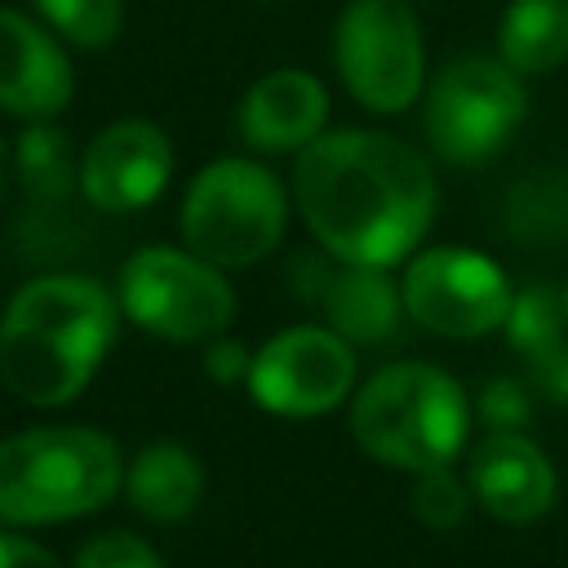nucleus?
Here are the masks:
<instances>
[{
    "instance_id": "24",
    "label": "nucleus",
    "mask_w": 568,
    "mask_h": 568,
    "mask_svg": "<svg viewBox=\"0 0 568 568\" xmlns=\"http://www.w3.org/2000/svg\"><path fill=\"white\" fill-rule=\"evenodd\" d=\"M200 364H204L209 382H217V386H231V382H244V377H248L253 351H248L244 342H235V337L217 333V337H209V342H204V355H200Z\"/></svg>"
},
{
    "instance_id": "18",
    "label": "nucleus",
    "mask_w": 568,
    "mask_h": 568,
    "mask_svg": "<svg viewBox=\"0 0 568 568\" xmlns=\"http://www.w3.org/2000/svg\"><path fill=\"white\" fill-rule=\"evenodd\" d=\"M31 9L75 49H111L124 31V0H31Z\"/></svg>"
},
{
    "instance_id": "10",
    "label": "nucleus",
    "mask_w": 568,
    "mask_h": 568,
    "mask_svg": "<svg viewBox=\"0 0 568 568\" xmlns=\"http://www.w3.org/2000/svg\"><path fill=\"white\" fill-rule=\"evenodd\" d=\"M355 346L328 324H293L266 337L248 364V399L275 417H324L355 395Z\"/></svg>"
},
{
    "instance_id": "20",
    "label": "nucleus",
    "mask_w": 568,
    "mask_h": 568,
    "mask_svg": "<svg viewBox=\"0 0 568 568\" xmlns=\"http://www.w3.org/2000/svg\"><path fill=\"white\" fill-rule=\"evenodd\" d=\"M13 164H18L22 182H27L36 195H62L67 182L75 178L67 138H62L49 120H31V124H27V133H22L18 146H13Z\"/></svg>"
},
{
    "instance_id": "14",
    "label": "nucleus",
    "mask_w": 568,
    "mask_h": 568,
    "mask_svg": "<svg viewBox=\"0 0 568 568\" xmlns=\"http://www.w3.org/2000/svg\"><path fill=\"white\" fill-rule=\"evenodd\" d=\"M235 129L257 155H297L328 129V89L302 67H275L244 89Z\"/></svg>"
},
{
    "instance_id": "23",
    "label": "nucleus",
    "mask_w": 568,
    "mask_h": 568,
    "mask_svg": "<svg viewBox=\"0 0 568 568\" xmlns=\"http://www.w3.org/2000/svg\"><path fill=\"white\" fill-rule=\"evenodd\" d=\"M528 413H532L528 390L515 377H493L479 390V417L488 422V430H519L528 422Z\"/></svg>"
},
{
    "instance_id": "2",
    "label": "nucleus",
    "mask_w": 568,
    "mask_h": 568,
    "mask_svg": "<svg viewBox=\"0 0 568 568\" xmlns=\"http://www.w3.org/2000/svg\"><path fill=\"white\" fill-rule=\"evenodd\" d=\"M120 297L71 271H49L0 311V382L31 408L71 404L106 364L120 337Z\"/></svg>"
},
{
    "instance_id": "11",
    "label": "nucleus",
    "mask_w": 568,
    "mask_h": 568,
    "mask_svg": "<svg viewBox=\"0 0 568 568\" xmlns=\"http://www.w3.org/2000/svg\"><path fill=\"white\" fill-rule=\"evenodd\" d=\"M169 178L173 142L142 115L102 124L75 160V186L98 213H138L164 195Z\"/></svg>"
},
{
    "instance_id": "7",
    "label": "nucleus",
    "mask_w": 568,
    "mask_h": 568,
    "mask_svg": "<svg viewBox=\"0 0 568 568\" xmlns=\"http://www.w3.org/2000/svg\"><path fill=\"white\" fill-rule=\"evenodd\" d=\"M120 311L133 328L160 342H209L235 320V288L222 266L186 244H146L120 266Z\"/></svg>"
},
{
    "instance_id": "27",
    "label": "nucleus",
    "mask_w": 568,
    "mask_h": 568,
    "mask_svg": "<svg viewBox=\"0 0 568 568\" xmlns=\"http://www.w3.org/2000/svg\"><path fill=\"white\" fill-rule=\"evenodd\" d=\"M559 306H564V320H568V284L559 288Z\"/></svg>"
},
{
    "instance_id": "19",
    "label": "nucleus",
    "mask_w": 568,
    "mask_h": 568,
    "mask_svg": "<svg viewBox=\"0 0 568 568\" xmlns=\"http://www.w3.org/2000/svg\"><path fill=\"white\" fill-rule=\"evenodd\" d=\"M506 342L524 355V359H537L546 351H555L559 342H568V320H564V306H559V293L550 288H519L515 302H510V315L501 324Z\"/></svg>"
},
{
    "instance_id": "25",
    "label": "nucleus",
    "mask_w": 568,
    "mask_h": 568,
    "mask_svg": "<svg viewBox=\"0 0 568 568\" xmlns=\"http://www.w3.org/2000/svg\"><path fill=\"white\" fill-rule=\"evenodd\" d=\"M0 568H67L49 546L13 532L9 524L0 528Z\"/></svg>"
},
{
    "instance_id": "22",
    "label": "nucleus",
    "mask_w": 568,
    "mask_h": 568,
    "mask_svg": "<svg viewBox=\"0 0 568 568\" xmlns=\"http://www.w3.org/2000/svg\"><path fill=\"white\" fill-rule=\"evenodd\" d=\"M71 568H164V555L138 532L106 528L75 546Z\"/></svg>"
},
{
    "instance_id": "12",
    "label": "nucleus",
    "mask_w": 568,
    "mask_h": 568,
    "mask_svg": "<svg viewBox=\"0 0 568 568\" xmlns=\"http://www.w3.org/2000/svg\"><path fill=\"white\" fill-rule=\"evenodd\" d=\"M466 484L475 506L510 528L537 524L559 497V475L550 457L524 430H488L479 444H470Z\"/></svg>"
},
{
    "instance_id": "5",
    "label": "nucleus",
    "mask_w": 568,
    "mask_h": 568,
    "mask_svg": "<svg viewBox=\"0 0 568 568\" xmlns=\"http://www.w3.org/2000/svg\"><path fill=\"white\" fill-rule=\"evenodd\" d=\"M182 244L222 271L257 266L288 226L284 182L248 155L209 160L182 195Z\"/></svg>"
},
{
    "instance_id": "1",
    "label": "nucleus",
    "mask_w": 568,
    "mask_h": 568,
    "mask_svg": "<svg viewBox=\"0 0 568 568\" xmlns=\"http://www.w3.org/2000/svg\"><path fill=\"white\" fill-rule=\"evenodd\" d=\"M293 204L333 262H408L439 204L430 160L386 129H324L293 160Z\"/></svg>"
},
{
    "instance_id": "28",
    "label": "nucleus",
    "mask_w": 568,
    "mask_h": 568,
    "mask_svg": "<svg viewBox=\"0 0 568 568\" xmlns=\"http://www.w3.org/2000/svg\"><path fill=\"white\" fill-rule=\"evenodd\" d=\"M0 191H4V182H0Z\"/></svg>"
},
{
    "instance_id": "15",
    "label": "nucleus",
    "mask_w": 568,
    "mask_h": 568,
    "mask_svg": "<svg viewBox=\"0 0 568 568\" xmlns=\"http://www.w3.org/2000/svg\"><path fill=\"white\" fill-rule=\"evenodd\" d=\"M320 311L328 328H337L351 346L386 342L408 315L399 280H390L386 266H355V262H337V271L320 280Z\"/></svg>"
},
{
    "instance_id": "3",
    "label": "nucleus",
    "mask_w": 568,
    "mask_h": 568,
    "mask_svg": "<svg viewBox=\"0 0 568 568\" xmlns=\"http://www.w3.org/2000/svg\"><path fill=\"white\" fill-rule=\"evenodd\" d=\"M355 444L390 470H430L466 453L475 404L466 386L426 359H395L364 377L351 395Z\"/></svg>"
},
{
    "instance_id": "4",
    "label": "nucleus",
    "mask_w": 568,
    "mask_h": 568,
    "mask_svg": "<svg viewBox=\"0 0 568 568\" xmlns=\"http://www.w3.org/2000/svg\"><path fill=\"white\" fill-rule=\"evenodd\" d=\"M124 457L93 426H31L0 439V524H71L115 501Z\"/></svg>"
},
{
    "instance_id": "17",
    "label": "nucleus",
    "mask_w": 568,
    "mask_h": 568,
    "mask_svg": "<svg viewBox=\"0 0 568 568\" xmlns=\"http://www.w3.org/2000/svg\"><path fill=\"white\" fill-rule=\"evenodd\" d=\"M497 58L519 75H550L568 62V0H510L497 22Z\"/></svg>"
},
{
    "instance_id": "21",
    "label": "nucleus",
    "mask_w": 568,
    "mask_h": 568,
    "mask_svg": "<svg viewBox=\"0 0 568 568\" xmlns=\"http://www.w3.org/2000/svg\"><path fill=\"white\" fill-rule=\"evenodd\" d=\"M470 506H475L470 484H466V475H453V466H430V470L413 475V515L426 528L453 532L466 524Z\"/></svg>"
},
{
    "instance_id": "13",
    "label": "nucleus",
    "mask_w": 568,
    "mask_h": 568,
    "mask_svg": "<svg viewBox=\"0 0 568 568\" xmlns=\"http://www.w3.org/2000/svg\"><path fill=\"white\" fill-rule=\"evenodd\" d=\"M75 93V67L62 40L9 4H0V111L18 120H53Z\"/></svg>"
},
{
    "instance_id": "26",
    "label": "nucleus",
    "mask_w": 568,
    "mask_h": 568,
    "mask_svg": "<svg viewBox=\"0 0 568 568\" xmlns=\"http://www.w3.org/2000/svg\"><path fill=\"white\" fill-rule=\"evenodd\" d=\"M528 373H532V386L546 390L555 404L568 408V342H559L555 351L528 359Z\"/></svg>"
},
{
    "instance_id": "9",
    "label": "nucleus",
    "mask_w": 568,
    "mask_h": 568,
    "mask_svg": "<svg viewBox=\"0 0 568 568\" xmlns=\"http://www.w3.org/2000/svg\"><path fill=\"white\" fill-rule=\"evenodd\" d=\"M399 293L413 324L453 342L497 333L515 302V284L506 280V271L488 253L466 244L417 248L404 262Z\"/></svg>"
},
{
    "instance_id": "6",
    "label": "nucleus",
    "mask_w": 568,
    "mask_h": 568,
    "mask_svg": "<svg viewBox=\"0 0 568 568\" xmlns=\"http://www.w3.org/2000/svg\"><path fill=\"white\" fill-rule=\"evenodd\" d=\"M528 115L524 75L497 53H457L426 80L422 129L439 160L484 164Z\"/></svg>"
},
{
    "instance_id": "8",
    "label": "nucleus",
    "mask_w": 568,
    "mask_h": 568,
    "mask_svg": "<svg viewBox=\"0 0 568 568\" xmlns=\"http://www.w3.org/2000/svg\"><path fill=\"white\" fill-rule=\"evenodd\" d=\"M333 67L373 115H399L426 93V40L408 0H351L333 22Z\"/></svg>"
},
{
    "instance_id": "16",
    "label": "nucleus",
    "mask_w": 568,
    "mask_h": 568,
    "mask_svg": "<svg viewBox=\"0 0 568 568\" xmlns=\"http://www.w3.org/2000/svg\"><path fill=\"white\" fill-rule=\"evenodd\" d=\"M124 497L151 524H182L204 497V466L178 439L142 444L124 466Z\"/></svg>"
}]
</instances>
